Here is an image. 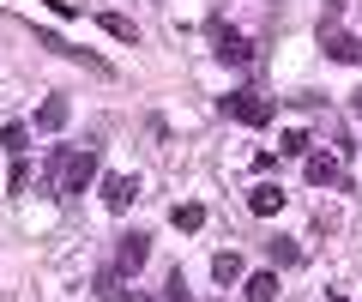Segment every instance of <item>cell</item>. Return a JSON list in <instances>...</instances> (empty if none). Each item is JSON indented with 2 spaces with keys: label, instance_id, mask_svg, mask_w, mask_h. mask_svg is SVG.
Segmentation results:
<instances>
[{
  "label": "cell",
  "instance_id": "6da1fadb",
  "mask_svg": "<svg viewBox=\"0 0 362 302\" xmlns=\"http://www.w3.org/2000/svg\"><path fill=\"white\" fill-rule=\"evenodd\" d=\"M97 182V145H54L49 151V187L54 199H78Z\"/></svg>",
  "mask_w": 362,
  "mask_h": 302
},
{
  "label": "cell",
  "instance_id": "7a4b0ae2",
  "mask_svg": "<svg viewBox=\"0 0 362 302\" xmlns=\"http://www.w3.org/2000/svg\"><path fill=\"white\" fill-rule=\"evenodd\" d=\"M223 115L242 121V127H266V121H272V103H266L259 91H230V97H223Z\"/></svg>",
  "mask_w": 362,
  "mask_h": 302
},
{
  "label": "cell",
  "instance_id": "3957f363",
  "mask_svg": "<svg viewBox=\"0 0 362 302\" xmlns=\"http://www.w3.org/2000/svg\"><path fill=\"white\" fill-rule=\"evenodd\" d=\"M211 54H218V61H230V66H247V61H254L247 37H242V30H230V25H211Z\"/></svg>",
  "mask_w": 362,
  "mask_h": 302
},
{
  "label": "cell",
  "instance_id": "277c9868",
  "mask_svg": "<svg viewBox=\"0 0 362 302\" xmlns=\"http://www.w3.org/2000/svg\"><path fill=\"white\" fill-rule=\"evenodd\" d=\"M145 254H151V236H145V230H133V236H121V254H115V272L121 278H133L145 266Z\"/></svg>",
  "mask_w": 362,
  "mask_h": 302
},
{
  "label": "cell",
  "instance_id": "5b68a950",
  "mask_svg": "<svg viewBox=\"0 0 362 302\" xmlns=\"http://www.w3.org/2000/svg\"><path fill=\"white\" fill-rule=\"evenodd\" d=\"M133 199H139V182L133 175H103V206L109 211H127Z\"/></svg>",
  "mask_w": 362,
  "mask_h": 302
},
{
  "label": "cell",
  "instance_id": "8992f818",
  "mask_svg": "<svg viewBox=\"0 0 362 302\" xmlns=\"http://www.w3.org/2000/svg\"><path fill=\"white\" fill-rule=\"evenodd\" d=\"M247 211H254V218H278V211H284V187H272V182L247 187Z\"/></svg>",
  "mask_w": 362,
  "mask_h": 302
},
{
  "label": "cell",
  "instance_id": "52a82bcc",
  "mask_svg": "<svg viewBox=\"0 0 362 302\" xmlns=\"http://www.w3.org/2000/svg\"><path fill=\"white\" fill-rule=\"evenodd\" d=\"M320 49L332 54V61H344V66H350V61H362V42L350 37V30H320Z\"/></svg>",
  "mask_w": 362,
  "mask_h": 302
},
{
  "label": "cell",
  "instance_id": "ba28073f",
  "mask_svg": "<svg viewBox=\"0 0 362 302\" xmlns=\"http://www.w3.org/2000/svg\"><path fill=\"white\" fill-rule=\"evenodd\" d=\"M308 182L314 187H338V158L332 151H308Z\"/></svg>",
  "mask_w": 362,
  "mask_h": 302
},
{
  "label": "cell",
  "instance_id": "9c48e42d",
  "mask_svg": "<svg viewBox=\"0 0 362 302\" xmlns=\"http://www.w3.org/2000/svg\"><path fill=\"white\" fill-rule=\"evenodd\" d=\"M211 278H218V284H242V278H247V266H242V254H235V248H223L218 260H211Z\"/></svg>",
  "mask_w": 362,
  "mask_h": 302
},
{
  "label": "cell",
  "instance_id": "30bf717a",
  "mask_svg": "<svg viewBox=\"0 0 362 302\" xmlns=\"http://www.w3.org/2000/svg\"><path fill=\"white\" fill-rule=\"evenodd\" d=\"M242 290H247V302H278V272H254V278H242Z\"/></svg>",
  "mask_w": 362,
  "mask_h": 302
},
{
  "label": "cell",
  "instance_id": "8fae6325",
  "mask_svg": "<svg viewBox=\"0 0 362 302\" xmlns=\"http://www.w3.org/2000/svg\"><path fill=\"white\" fill-rule=\"evenodd\" d=\"M61 127H66V97H49L37 109V133H61Z\"/></svg>",
  "mask_w": 362,
  "mask_h": 302
},
{
  "label": "cell",
  "instance_id": "7c38bea8",
  "mask_svg": "<svg viewBox=\"0 0 362 302\" xmlns=\"http://www.w3.org/2000/svg\"><path fill=\"white\" fill-rule=\"evenodd\" d=\"M0 145H6L13 158H25V151H30V127H25V121H6V127H0Z\"/></svg>",
  "mask_w": 362,
  "mask_h": 302
},
{
  "label": "cell",
  "instance_id": "4fadbf2b",
  "mask_svg": "<svg viewBox=\"0 0 362 302\" xmlns=\"http://www.w3.org/2000/svg\"><path fill=\"white\" fill-rule=\"evenodd\" d=\"M97 25L109 30L115 42H139V30H133V18H121V13H97Z\"/></svg>",
  "mask_w": 362,
  "mask_h": 302
},
{
  "label": "cell",
  "instance_id": "5bb4252c",
  "mask_svg": "<svg viewBox=\"0 0 362 302\" xmlns=\"http://www.w3.org/2000/svg\"><path fill=\"white\" fill-rule=\"evenodd\" d=\"M169 223H175V230H187V236H194L199 223H206V206H194V199H187V206H175V211H169Z\"/></svg>",
  "mask_w": 362,
  "mask_h": 302
},
{
  "label": "cell",
  "instance_id": "9a60e30c",
  "mask_svg": "<svg viewBox=\"0 0 362 302\" xmlns=\"http://www.w3.org/2000/svg\"><path fill=\"white\" fill-rule=\"evenodd\" d=\"M266 254H272V266H296V260H302V248H296V242H290V236L266 242Z\"/></svg>",
  "mask_w": 362,
  "mask_h": 302
},
{
  "label": "cell",
  "instance_id": "2e32d148",
  "mask_svg": "<svg viewBox=\"0 0 362 302\" xmlns=\"http://www.w3.org/2000/svg\"><path fill=\"white\" fill-rule=\"evenodd\" d=\"M302 151H308V133H284L278 139V158H302Z\"/></svg>",
  "mask_w": 362,
  "mask_h": 302
},
{
  "label": "cell",
  "instance_id": "e0dca14e",
  "mask_svg": "<svg viewBox=\"0 0 362 302\" xmlns=\"http://www.w3.org/2000/svg\"><path fill=\"white\" fill-rule=\"evenodd\" d=\"M42 6H49V13H61V18H73V13H78L73 0H42Z\"/></svg>",
  "mask_w": 362,
  "mask_h": 302
},
{
  "label": "cell",
  "instance_id": "ac0fdd59",
  "mask_svg": "<svg viewBox=\"0 0 362 302\" xmlns=\"http://www.w3.org/2000/svg\"><path fill=\"white\" fill-rule=\"evenodd\" d=\"M121 302H151V296H145V290H127V296H121Z\"/></svg>",
  "mask_w": 362,
  "mask_h": 302
},
{
  "label": "cell",
  "instance_id": "d6986e66",
  "mask_svg": "<svg viewBox=\"0 0 362 302\" xmlns=\"http://www.w3.org/2000/svg\"><path fill=\"white\" fill-rule=\"evenodd\" d=\"M326 6H344V0H326Z\"/></svg>",
  "mask_w": 362,
  "mask_h": 302
},
{
  "label": "cell",
  "instance_id": "ffe728a7",
  "mask_svg": "<svg viewBox=\"0 0 362 302\" xmlns=\"http://www.w3.org/2000/svg\"><path fill=\"white\" fill-rule=\"evenodd\" d=\"M332 302H344V296H332Z\"/></svg>",
  "mask_w": 362,
  "mask_h": 302
}]
</instances>
